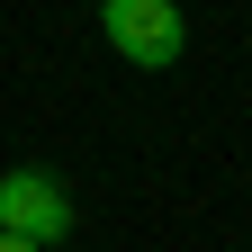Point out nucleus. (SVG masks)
I'll list each match as a JSON object with an SVG mask.
<instances>
[{
	"mask_svg": "<svg viewBox=\"0 0 252 252\" xmlns=\"http://www.w3.org/2000/svg\"><path fill=\"white\" fill-rule=\"evenodd\" d=\"M99 36H108L117 63H135V72H171L189 54V18H180V0H108Z\"/></svg>",
	"mask_w": 252,
	"mask_h": 252,
	"instance_id": "1",
	"label": "nucleus"
},
{
	"mask_svg": "<svg viewBox=\"0 0 252 252\" xmlns=\"http://www.w3.org/2000/svg\"><path fill=\"white\" fill-rule=\"evenodd\" d=\"M0 234H18V243H36V252L72 243V189H63L54 171H36V162L0 171Z\"/></svg>",
	"mask_w": 252,
	"mask_h": 252,
	"instance_id": "2",
	"label": "nucleus"
},
{
	"mask_svg": "<svg viewBox=\"0 0 252 252\" xmlns=\"http://www.w3.org/2000/svg\"><path fill=\"white\" fill-rule=\"evenodd\" d=\"M0 252H36V243H18V234H0Z\"/></svg>",
	"mask_w": 252,
	"mask_h": 252,
	"instance_id": "3",
	"label": "nucleus"
}]
</instances>
